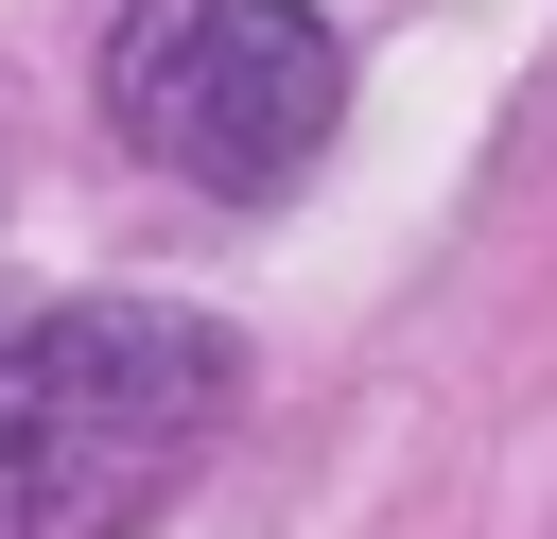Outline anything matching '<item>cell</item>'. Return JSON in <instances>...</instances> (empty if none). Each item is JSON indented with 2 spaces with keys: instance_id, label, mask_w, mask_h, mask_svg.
I'll list each match as a JSON object with an SVG mask.
<instances>
[{
  "instance_id": "7a4b0ae2",
  "label": "cell",
  "mask_w": 557,
  "mask_h": 539,
  "mask_svg": "<svg viewBox=\"0 0 557 539\" xmlns=\"http://www.w3.org/2000/svg\"><path fill=\"white\" fill-rule=\"evenodd\" d=\"M104 122L174 174V191H296L348 122V35L313 0H139L104 35Z\"/></svg>"
},
{
  "instance_id": "6da1fadb",
  "label": "cell",
  "mask_w": 557,
  "mask_h": 539,
  "mask_svg": "<svg viewBox=\"0 0 557 539\" xmlns=\"http://www.w3.org/2000/svg\"><path fill=\"white\" fill-rule=\"evenodd\" d=\"M244 400V348L174 296H70L0 330V539H139Z\"/></svg>"
}]
</instances>
